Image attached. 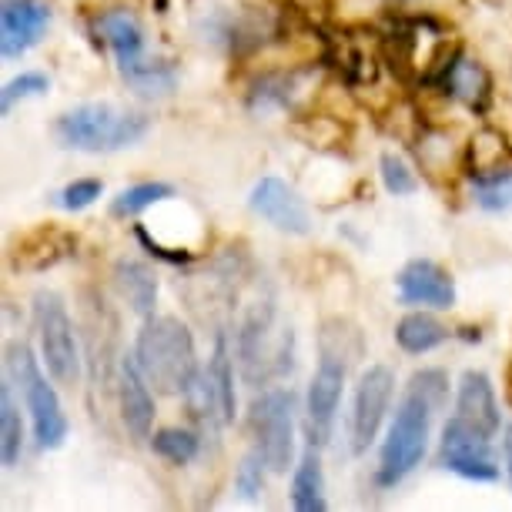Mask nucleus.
Here are the masks:
<instances>
[{
  "mask_svg": "<svg viewBox=\"0 0 512 512\" xmlns=\"http://www.w3.org/2000/svg\"><path fill=\"white\" fill-rule=\"evenodd\" d=\"M134 359L161 395H185L198 379L201 365L195 352V335L175 315H148L134 338Z\"/></svg>",
  "mask_w": 512,
  "mask_h": 512,
  "instance_id": "f257e3e1",
  "label": "nucleus"
},
{
  "mask_svg": "<svg viewBox=\"0 0 512 512\" xmlns=\"http://www.w3.org/2000/svg\"><path fill=\"white\" fill-rule=\"evenodd\" d=\"M278 308L272 298H258L241 318L235 332V359L238 369L251 385H268L285 379L295 369V332L275 328Z\"/></svg>",
  "mask_w": 512,
  "mask_h": 512,
  "instance_id": "f03ea898",
  "label": "nucleus"
},
{
  "mask_svg": "<svg viewBox=\"0 0 512 512\" xmlns=\"http://www.w3.org/2000/svg\"><path fill=\"white\" fill-rule=\"evenodd\" d=\"M439 412V405L419 392L415 385H405V395L395 409L389 432L382 439L379 449V469H375V486L395 489L405 476H412L422 466L425 449H429V432H432V415Z\"/></svg>",
  "mask_w": 512,
  "mask_h": 512,
  "instance_id": "7ed1b4c3",
  "label": "nucleus"
},
{
  "mask_svg": "<svg viewBox=\"0 0 512 512\" xmlns=\"http://www.w3.org/2000/svg\"><path fill=\"white\" fill-rule=\"evenodd\" d=\"M4 372L11 375V382L17 385L24 399V412L31 415V429L41 449H61L71 422L64 415L61 395L51 385L54 375L44 372V362L37 359L34 349L27 342H11L4 352Z\"/></svg>",
  "mask_w": 512,
  "mask_h": 512,
  "instance_id": "20e7f679",
  "label": "nucleus"
},
{
  "mask_svg": "<svg viewBox=\"0 0 512 512\" xmlns=\"http://www.w3.org/2000/svg\"><path fill=\"white\" fill-rule=\"evenodd\" d=\"M148 131L151 121L144 114L118 111L108 101L77 104V108L64 111L54 124V134L64 148L88 151V154H111V151L134 148Z\"/></svg>",
  "mask_w": 512,
  "mask_h": 512,
  "instance_id": "39448f33",
  "label": "nucleus"
},
{
  "mask_svg": "<svg viewBox=\"0 0 512 512\" xmlns=\"http://www.w3.org/2000/svg\"><path fill=\"white\" fill-rule=\"evenodd\" d=\"M295 409L298 399L285 385H268L248 405V429L255 449L272 472L295 469Z\"/></svg>",
  "mask_w": 512,
  "mask_h": 512,
  "instance_id": "423d86ee",
  "label": "nucleus"
},
{
  "mask_svg": "<svg viewBox=\"0 0 512 512\" xmlns=\"http://www.w3.org/2000/svg\"><path fill=\"white\" fill-rule=\"evenodd\" d=\"M34 332L41 345L44 369L54 375V382L74 385L81 375V352H77V332L67 312L64 298L57 292L34 295Z\"/></svg>",
  "mask_w": 512,
  "mask_h": 512,
  "instance_id": "0eeeda50",
  "label": "nucleus"
},
{
  "mask_svg": "<svg viewBox=\"0 0 512 512\" xmlns=\"http://www.w3.org/2000/svg\"><path fill=\"white\" fill-rule=\"evenodd\" d=\"M345 372H349V359L335 352H318L315 375L305 392V439L308 446L325 449L332 442L338 405L345 395Z\"/></svg>",
  "mask_w": 512,
  "mask_h": 512,
  "instance_id": "6e6552de",
  "label": "nucleus"
},
{
  "mask_svg": "<svg viewBox=\"0 0 512 512\" xmlns=\"http://www.w3.org/2000/svg\"><path fill=\"white\" fill-rule=\"evenodd\" d=\"M395 399V372L389 365L375 362L369 365L352 392V412H349V446L355 456L369 452V446L379 439L385 415L392 409Z\"/></svg>",
  "mask_w": 512,
  "mask_h": 512,
  "instance_id": "1a4fd4ad",
  "label": "nucleus"
},
{
  "mask_svg": "<svg viewBox=\"0 0 512 512\" xmlns=\"http://www.w3.org/2000/svg\"><path fill=\"white\" fill-rule=\"evenodd\" d=\"M439 466L469 482H496L502 472L499 469L502 462L496 459V452H492V436L472 429V425L456 419V415L442 425Z\"/></svg>",
  "mask_w": 512,
  "mask_h": 512,
  "instance_id": "9d476101",
  "label": "nucleus"
},
{
  "mask_svg": "<svg viewBox=\"0 0 512 512\" xmlns=\"http://www.w3.org/2000/svg\"><path fill=\"white\" fill-rule=\"evenodd\" d=\"M248 208L258 218L268 221L272 228L285 231V235H308L312 231V211H308L305 198L288 185L285 178L265 175L255 181V188L248 191Z\"/></svg>",
  "mask_w": 512,
  "mask_h": 512,
  "instance_id": "9b49d317",
  "label": "nucleus"
},
{
  "mask_svg": "<svg viewBox=\"0 0 512 512\" xmlns=\"http://www.w3.org/2000/svg\"><path fill=\"white\" fill-rule=\"evenodd\" d=\"M114 385H118V412H121L124 432H128L134 442L151 439V432H154V395H151L148 375L141 372L134 352L121 355L118 379H114Z\"/></svg>",
  "mask_w": 512,
  "mask_h": 512,
  "instance_id": "f8f14e48",
  "label": "nucleus"
},
{
  "mask_svg": "<svg viewBox=\"0 0 512 512\" xmlns=\"http://www.w3.org/2000/svg\"><path fill=\"white\" fill-rule=\"evenodd\" d=\"M51 27V4L47 0H0V54L17 61L41 44Z\"/></svg>",
  "mask_w": 512,
  "mask_h": 512,
  "instance_id": "ddd939ff",
  "label": "nucleus"
},
{
  "mask_svg": "<svg viewBox=\"0 0 512 512\" xmlns=\"http://www.w3.org/2000/svg\"><path fill=\"white\" fill-rule=\"evenodd\" d=\"M399 302L409 308H452L456 305V278L432 258H412L395 275Z\"/></svg>",
  "mask_w": 512,
  "mask_h": 512,
  "instance_id": "4468645a",
  "label": "nucleus"
},
{
  "mask_svg": "<svg viewBox=\"0 0 512 512\" xmlns=\"http://www.w3.org/2000/svg\"><path fill=\"white\" fill-rule=\"evenodd\" d=\"M456 419L472 425V429L486 432L492 439L502 432L499 399H496V389H492V379L486 372H479V369L462 372V379L456 385Z\"/></svg>",
  "mask_w": 512,
  "mask_h": 512,
  "instance_id": "2eb2a0df",
  "label": "nucleus"
},
{
  "mask_svg": "<svg viewBox=\"0 0 512 512\" xmlns=\"http://www.w3.org/2000/svg\"><path fill=\"white\" fill-rule=\"evenodd\" d=\"M94 31L111 47L121 74H128L138 64L148 61V54H144V27L131 11H121V7L118 11H104L98 21H94Z\"/></svg>",
  "mask_w": 512,
  "mask_h": 512,
  "instance_id": "dca6fc26",
  "label": "nucleus"
},
{
  "mask_svg": "<svg viewBox=\"0 0 512 512\" xmlns=\"http://www.w3.org/2000/svg\"><path fill=\"white\" fill-rule=\"evenodd\" d=\"M74 245V235H67V231L54 225H44L17 241V248L11 251V265L17 272H47L57 262H64L67 255H74Z\"/></svg>",
  "mask_w": 512,
  "mask_h": 512,
  "instance_id": "f3484780",
  "label": "nucleus"
},
{
  "mask_svg": "<svg viewBox=\"0 0 512 512\" xmlns=\"http://www.w3.org/2000/svg\"><path fill=\"white\" fill-rule=\"evenodd\" d=\"M436 84L449 94V98L466 104L469 111L482 114L489 108V101H492V77H489V71L479 61H469V57H462V54L452 57V64L442 71V77Z\"/></svg>",
  "mask_w": 512,
  "mask_h": 512,
  "instance_id": "a211bd4d",
  "label": "nucleus"
},
{
  "mask_svg": "<svg viewBox=\"0 0 512 512\" xmlns=\"http://www.w3.org/2000/svg\"><path fill=\"white\" fill-rule=\"evenodd\" d=\"M466 171L472 181L512 175V144L506 134L496 128H482L472 134L466 148Z\"/></svg>",
  "mask_w": 512,
  "mask_h": 512,
  "instance_id": "6ab92c4d",
  "label": "nucleus"
},
{
  "mask_svg": "<svg viewBox=\"0 0 512 512\" xmlns=\"http://www.w3.org/2000/svg\"><path fill=\"white\" fill-rule=\"evenodd\" d=\"M114 288H118L121 302L131 308L134 315L148 318L158 305V275L138 258H118L114 262Z\"/></svg>",
  "mask_w": 512,
  "mask_h": 512,
  "instance_id": "aec40b11",
  "label": "nucleus"
},
{
  "mask_svg": "<svg viewBox=\"0 0 512 512\" xmlns=\"http://www.w3.org/2000/svg\"><path fill=\"white\" fill-rule=\"evenodd\" d=\"M292 509L295 512H325L328 496H325V472H322V449L308 446L298 456L292 469Z\"/></svg>",
  "mask_w": 512,
  "mask_h": 512,
  "instance_id": "412c9836",
  "label": "nucleus"
},
{
  "mask_svg": "<svg viewBox=\"0 0 512 512\" xmlns=\"http://www.w3.org/2000/svg\"><path fill=\"white\" fill-rule=\"evenodd\" d=\"M235 342H228V332L218 328L215 332V349H211V359L205 365L211 389L218 395L221 415H225V425L235 422L238 415V395H235Z\"/></svg>",
  "mask_w": 512,
  "mask_h": 512,
  "instance_id": "4be33fe9",
  "label": "nucleus"
},
{
  "mask_svg": "<svg viewBox=\"0 0 512 512\" xmlns=\"http://www.w3.org/2000/svg\"><path fill=\"white\" fill-rule=\"evenodd\" d=\"M449 335H452L449 328L429 312H409L395 325V342H399V349L405 355H425L439 349L442 342H449Z\"/></svg>",
  "mask_w": 512,
  "mask_h": 512,
  "instance_id": "5701e85b",
  "label": "nucleus"
},
{
  "mask_svg": "<svg viewBox=\"0 0 512 512\" xmlns=\"http://www.w3.org/2000/svg\"><path fill=\"white\" fill-rule=\"evenodd\" d=\"M14 389L17 385L4 372V385H0V462L4 469H14L24 452V419L21 405L14 402Z\"/></svg>",
  "mask_w": 512,
  "mask_h": 512,
  "instance_id": "b1692460",
  "label": "nucleus"
},
{
  "mask_svg": "<svg viewBox=\"0 0 512 512\" xmlns=\"http://www.w3.org/2000/svg\"><path fill=\"white\" fill-rule=\"evenodd\" d=\"M151 452L171 466H191L201 456V436L181 425H164V429L151 432Z\"/></svg>",
  "mask_w": 512,
  "mask_h": 512,
  "instance_id": "393cba45",
  "label": "nucleus"
},
{
  "mask_svg": "<svg viewBox=\"0 0 512 512\" xmlns=\"http://www.w3.org/2000/svg\"><path fill=\"white\" fill-rule=\"evenodd\" d=\"M124 81H128V88L134 94H141V98H164V94H171L178 88V71L171 61H144L138 64L134 71L121 74Z\"/></svg>",
  "mask_w": 512,
  "mask_h": 512,
  "instance_id": "a878e982",
  "label": "nucleus"
},
{
  "mask_svg": "<svg viewBox=\"0 0 512 512\" xmlns=\"http://www.w3.org/2000/svg\"><path fill=\"white\" fill-rule=\"evenodd\" d=\"M175 198V188L164 185V181H141V185H131L118 191V195L111 198V215L128 221V218H138L141 211L154 208L158 201H168Z\"/></svg>",
  "mask_w": 512,
  "mask_h": 512,
  "instance_id": "bb28decb",
  "label": "nucleus"
},
{
  "mask_svg": "<svg viewBox=\"0 0 512 512\" xmlns=\"http://www.w3.org/2000/svg\"><path fill=\"white\" fill-rule=\"evenodd\" d=\"M295 98V77L292 74H265L262 81L251 88L248 94V108L251 111H275V108H288Z\"/></svg>",
  "mask_w": 512,
  "mask_h": 512,
  "instance_id": "cd10ccee",
  "label": "nucleus"
},
{
  "mask_svg": "<svg viewBox=\"0 0 512 512\" xmlns=\"http://www.w3.org/2000/svg\"><path fill=\"white\" fill-rule=\"evenodd\" d=\"M379 178H382V188L395 198H409L419 191V178H415V171L409 168V161L395 151H385L379 158Z\"/></svg>",
  "mask_w": 512,
  "mask_h": 512,
  "instance_id": "c85d7f7f",
  "label": "nucleus"
},
{
  "mask_svg": "<svg viewBox=\"0 0 512 512\" xmlns=\"http://www.w3.org/2000/svg\"><path fill=\"white\" fill-rule=\"evenodd\" d=\"M51 91V77L41 74V71H24L11 77L0 91V111L11 114L17 101H27V98H41V94Z\"/></svg>",
  "mask_w": 512,
  "mask_h": 512,
  "instance_id": "c756f323",
  "label": "nucleus"
},
{
  "mask_svg": "<svg viewBox=\"0 0 512 512\" xmlns=\"http://www.w3.org/2000/svg\"><path fill=\"white\" fill-rule=\"evenodd\" d=\"M472 201H476L482 211H492V215L509 211L512 208V175L472 181Z\"/></svg>",
  "mask_w": 512,
  "mask_h": 512,
  "instance_id": "7c9ffc66",
  "label": "nucleus"
},
{
  "mask_svg": "<svg viewBox=\"0 0 512 512\" xmlns=\"http://www.w3.org/2000/svg\"><path fill=\"white\" fill-rule=\"evenodd\" d=\"M104 195V181L101 178H77L71 185H64L54 195V205L61 211H84Z\"/></svg>",
  "mask_w": 512,
  "mask_h": 512,
  "instance_id": "2f4dec72",
  "label": "nucleus"
},
{
  "mask_svg": "<svg viewBox=\"0 0 512 512\" xmlns=\"http://www.w3.org/2000/svg\"><path fill=\"white\" fill-rule=\"evenodd\" d=\"M265 469L268 462L262 459V452L251 449L245 459H241V466L235 472V489L241 499H258L265 492Z\"/></svg>",
  "mask_w": 512,
  "mask_h": 512,
  "instance_id": "473e14b6",
  "label": "nucleus"
},
{
  "mask_svg": "<svg viewBox=\"0 0 512 512\" xmlns=\"http://www.w3.org/2000/svg\"><path fill=\"white\" fill-rule=\"evenodd\" d=\"M134 235H138V241L144 248L151 251V255H158L161 262H171V265H185V262H191V255L188 251H175V248H164V245H158V241H151V235L144 228H134Z\"/></svg>",
  "mask_w": 512,
  "mask_h": 512,
  "instance_id": "72a5a7b5",
  "label": "nucleus"
},
{
  "mask_svg": "<svg viewBox=\"0 0 512 512\" xmlns=\"http://www.w3.org/2000/svg\"><path fill=\"white\" fill-rule=\"evenodd\" d=\"M502 472H506V479H509V486H512V425H506L502 429Z\"/></svg>",
  "mask_w": 512,
  "mask_h": 512,
  "instance_id": "f704fd0d",
  "label": "nucleus"
}]
</instances>
